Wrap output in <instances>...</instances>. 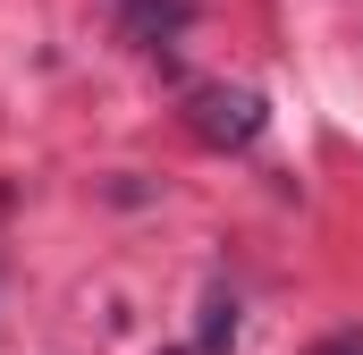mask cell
<instances>
[{
  "label": "cell",
  "instance_id": "2",
  "mask_svg": "<svg viewBox=\"0 0 363 355\" xmlns=\"http://www.w3.org/2000/svg\"><path fill=\"white\" fill-rule=\"evenodd\" d=\"M127 17H135V34H169V26H186V0H127Z\"/></svg>",
  "mask_w": 363,
  "mask_h": 355
},
{
  "label": "cell",
  "instance_id": "1",
  "mask_svg": "<svg viewBox=\"0 0 363 355\" xmlns=\"http://www.w3.org/2000/svg\"><path fill=\"white\" fill-rule=\"evenodd\" d=\"M194 127H203L211 144H245V136L262 127V102H254V93H228V85H203L194 93Z\"/></svg>",
  "mask_w": 363,
  "mask_h": 355
}]
</instances>
